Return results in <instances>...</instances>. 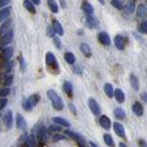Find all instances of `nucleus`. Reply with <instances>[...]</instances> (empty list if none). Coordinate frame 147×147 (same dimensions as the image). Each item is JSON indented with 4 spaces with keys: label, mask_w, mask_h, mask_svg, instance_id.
Masks as SVG:
<instances>
[{
    "label": "nucleus",
    "mask_w": 147,
    "mask_h": 147,
    "mask_svg": "<svg viewBox=\"0 0 147 147\" xmlns=\"http://www.w3.org/2000/svg\"><path fill=\"white\" fill-rule=\"evenodd\" d=\"M52 121L55 122V125H59V126H61V127H69V126H70L69 121H67L66 119L60 118V117H55V118L52 119Z\"/></svg>",
    "instance_id": "obj_17"
},
{
    "label": "nucleus",
    "mask_w": 147,
    "mask_h": 147,
    "mask_svg": "<svg viewBox=\"0 0 147 147\" xmlns=\"http://www.w3.org/2000/svg\"><path fill=\"white\" fill-rule=\"evenodd\" d=\"M55 28H53V26H49L48 28H47V34H48V36H55Z\"/></svg>",
    "instance_id": "obj_42"
},
{
    "label": "nucleus",
    "mask_w": 147,
    "mask_h": 147,
    "mask_svg": "<svg viewBox=\"0 0 147 147\" xmlns=\"http://www.w3.org/2000/svg\"><path fill=\"white\" fill-rule=\"evenodd\" d=\"M10 2V0H0V7H3V6H7L8 3Z\"/></svg>",
    "instance_id": "obj_48"
},
{
    "label": "nucleus",
    "mask_w": 147,
    "mask_h": 147,
    "mask_svg": "<svg viewBox=\"0 0 147 147\" xmlns=\"http://www.w3.org/2000/svg\"><path fill=\"white\" fill-rule=\"evenodd\" d=\"M119 147H127V146H126L123 143H120V144H119Z\"/></svg>",
    "instance_id": "obj_54"
},
{
    "label": "nucleus",
    "mask_w": 147,
    "mask_h": 147,
    "mask_svg": "<svg viewBox=\"0 0 147 147\" xmlns=\"http://www.w3.org/2000/svg\"><path fill=\"white\" fill-rule=\"evenodd\" d=\"M65 134H66V136H68V137L73 138L74 140H76V142L79 144L80 147H85V139H84L80 135H78V134H76V132H74V131H70V130H66Z\"/></svg>",
    "instance_id": "obj_4"
},
{
    "label": "nucleus",
    "mask_w": 147,
    "mask_h": 147,
    "mask_svg": "<svg viewBox=\"0 0 147 147\" xmlns=\"http://www.w3.org/2000/svg\"><path fill=\"white\" fill-rule=\"evenodd\" d=\"M63 90H65L66 94H67L69 97H73V85H71V83L65 82V84H63Z\"/></svg>",
    "instance_id": "obj_27"
},
{
    "label": "nucleus",
    "mask_w": 147,
    "mask_h": 147,
    "mask_svg": "<svg viewBox=\"0 0 147 147\" xmlns=\"http://www.w3.org/2000/svg\"><path fill=\"white\" fill-rule=\"evenodd\" d=\"M65 60H66L68 63L74 65L75 61H76V58H75L74 53H71V52H66V53H65Z\"/></svg>",
    "instance_id": "obj_31"
},
{
    "label": "nucleus",
    "mask_w": 147,
    "mask_h": 147,
    "mask_svg": "<svg viewBox=\"0 0 147 147\" xmlns=\"http://www.w3.org/2000/svg\"><path fill=\"white\" fill-rule=\"evenodd\" d=\"M23 109H24V110H26V111H31L33 108L31 107V104L28 103V101H27V100H25V101L23 102Z\"/></svg>",
    "instance_id": "obj_40"
},
{
    "label": "nucleus",
    "mask_w": 147,
    "mask_h": 147,
    "mask_svg": "<svg viewBox=\"0 0 147 147\" xmlns=\"http://www.w3.org/2000/svg\"><path fill=\"white\" fill-rule=\"evenodd\" d=\"M104 92L108 95V97H113L114 96V90L111 84H105L104 85Z\"/></svg>",
    "instance_id": "obj_30"
},
{
    "label": "nucleus",
    "mask_w": 147,
    "mask_h": 147,
    "mask_svg": "<svg viewBox=\"0 0 147 147\" xmlns=\"http://www.w3.org/2000/svg\"><path fill=\"white\" fill-rule=\"evenodd\" d=\"M130 84H131V87L134 88V91H138L139 90V80L138 78L135 76V75H130Z\"/></svg>",
    "instance_id": "obj_20"
},
{
    "label": "nucleus",
    "mask_w": 147,
    "mask_h": 147,
    "mask_svg": "<svg viewBox=\"0 0 147 147\" xmlns=\"http://www.w3.org/2000/svg\"><path fill=\"white\" fill-rule=\"evenodd\" d=\"M147 14V10H146V7L144 5H140L137 9V16L138 17H145Z\"/></svg>",
    "instance_id": "obj_33"
},
{
    "label": "nucleus",
    "mask_w": 147,
    "mask_h": 147,
    "mask_svg": "<svg viewBox=\"0 0 147 147\" xmlns=\"http://www.w3.org/2000/svg\"><path fill=\"white\" fill-rule=\"evenodd\" d=\"M16 125H17V128L18 129L25 131V129H26L27 126H26V121H25V119H24V117L22 114H17V117H16Z\"/></svg>",
    "instance_id": "obj_11"
},
{
    "label": "nucleus",
    "mask_w": 147,
    "mask_h": 147,
    "mask_svg": "<svg viewBox=\"0 0 147 147\" xmlns=\"http://www.w3.org/2000/svg\"><path fill=\"white\" fill-rule=\"evenodd\" d=\"M3 123L7 129L13 128V112L11 111H7L3 114Z\"/></svg>",
    "instance_id": "obj_7"
},
{
    "label": "nucleus",
    "mask_w": 147,
    "mask_h": 147,
    "mask_svg": "<svg viewBox=\"0 0 147 147\" xmlns=\"http://www.w3.org/2000/svg\"><path fill=\"white\" fill-rule=\"evenodd\" d=\"M48 6H49V8H50V10L52 11V13H58V10H59V6H58V3L55 2V0H48Z\"/></svg>",
    "instance_id": "obj_28"
},
{
    "label": "nucleus",
    "mask_w": 147,
    "mask_h": 147,
    "mask_svg": "<svg viewBox=\"0 0 147 147\" xmlns=\"http://www.w3.org/2000/svg\"><path fill=\"white\" fill-rule=\"evenodd\" d=\"M114 117H115L117 119H119V120H123V119L126 118V113H125L123 109H121V108L114 109Z\"/></svg>",
    "instance_id": "obj_26"
},
{
    "label": "nucleus",
    "mask_w": 147,
    "mask_h": 147,
    "mask_svg": "<svg viewBox=\"0 0 147 147\" xmlns=\"http://www.w3.org/2000/svg\"><path fill=\"white\" fill-rule=\"evenodd\" d=\"M61 6H62L63 8L66 7V3H65V1H63V0H61Z\"/></svg>",
    "instance_id": "obj_53"
},
{
    "label": "nucleus",
    "mask_w": 147,
    "mask_h": 147,
    "mask_svg": "<svg viewBox=\"0 0 147 147\" xmlns=\"http://www.w3.org/2000/svg\"><path fill=\"white\" fill-rule=\"evenodd\" d=\"M47 94H48V97L50 98V101H51V103H52V107L55 108V110L60 111L63 109V102H62L61 97H60L53 90L48 91Z\"/></svg>",
    "instance_id": "obj_1"
},
{
    "label": "nucleus",
    "mask_w": 147,
    "mask_h": 147,
    "mask_svg": "<svg viewBox=\"0 0 147 147\" xmlns=\"http://www.w3.org/2000/svg\"><path fill=\"white\" fill-rule=\"evenodd\" d=\"M138 31H139V33H142V34H146L147 33V20H144V22H142V23L139 24V26H138Z\"/></svg>",
    "instance_id": "obj_34"
},
{
    "label": "nucleus",
    "mask_w": 147,
    "mask_h": 147,
    "mask_svg": "<svg viewBox=\"0 0 147 147\" xmlns=\"http://www.w3.org/2000/svg\"><path fill=\"white\" fill-rule=\"evenodd\" d=\"M100 125L105 129V130H109L111 128V120L107 115H102L100 118Z\"/></svg>",
    "instance_id": "obj_13"
},
{
    "label": "nucleus",
    "mask_w": 147,
    "mask_h": 147,
    "mask_svg": "<svg viewBox=\"0 0 147 147\" xmlns=\"http://www.w3.org/2000/svg\"><path fill=\"white\" fill-rule=\"evenodd\" d=\"M24 7L30 11V13H32V14H35L36 13V9H35V7H34V3L31 1V0H24Z\"/></svg>",
    "instance_id": "obj_22"
},
{
    "label": "nucleus",
    "mask_w": 147,
    "mask_h": 147,
    "mask_svg": "<svg viewBox=\"0 0 147 147\" xmlns=\"http://www.w3.org/2000/svg\"><path fill=\"white\" fill-rule=\"evenodd\" d=\"M80 51L86 55V57H91V55H92L91 48H90V45L86 44V43H82V44H80Z\"/></svg>",
    "instance_id": "obj_24"
},
{
    "label": "nucleus",
    "mask_w": 147,
    "mask_h": 147,
    "mask_svg": "<svg viewBox=\"0 0 147 147\" xmlns=\"http://www.w3.org/2000/svg\"><path fill=\"white\" fill-rule=\"evenodd\" d=\"M86 23H87V26L91 27V28H95L97 26V20L93 17L92 15H87L86 17Z\"/></svg>",
    "instance_id": "obj_25"
},
{
    "label": "nucleus",
    "mask_w": 147,
    "mask_h": 147,
    "mask_svg": "<svg viewBox=\"0 0 147 147\" xmlns=\"http://www.w3.org/2000/svg\"><path fill=\"white\" fill-rule=\"evenodd\" d=\"M142 98H143V101H144L145 103H147V93H143V94H142Z\"/></svg>",
    "instance_id": "obj_50"
},
{
    "label": "nucleus",
    "mask_w": 147,
    "mask_h": 147,
    "mask_svg": "<svg viewBox=\"0 0 147 147\" xmlns=\"http://www.w3.org/2000/svg\"><path fill=\"white\" fill-rule=\"evenodd\" d=\"M82 9L84 10V13H85L86 15H92L93 13H94V9H93L92 5L88 3L87 1H84V2H83V5H82Z\"/></svg>",
    "instance_id": "obj_19"
},
{
    "label": "nucleus",
    "mask_w": 147,
    "mask_h": 147,
    "mask_svg": "<svg viewBox=\"0 0 147 147\" xmlns=\"http://www.w3.org/2000/svg\"><path fill=\"white\" fill-rule=\"evenodd\" d=\"M11 19H7L6 22H3V24L1 25V27H0V35H2V34H6L9 30H10V26H11Z\"/></svg>",
    "instance_id": "obj_16"
},
{
    "label": "nucleus",
    "mask_w": 147,
    "mask_h": 147,
    "mask_svg": "<svg viewBox=\"0 0 147 147\" xmlns=\"http://www.w3.org/2000/svg\"><path fill=\"white\" fill-rule=\"evenodd\" d=\"M69 109L71 110V112H73L74 114H76V112H77V111H76V108L74 107V104H69Z\"/></svg>",
    "instance_id": "obj_49"
},
{
    "label": "nucleus",
    "mask_w": 147,
    "mask_h": 147,
    "mask_svg": "<svg viewBox=\"0 0 147 147\" xmlns=\"http://www.w3.org/2000/svg\"><path fill=\"white\" fill-rule=\"evenodd\" d=\"M88 107L92 111V113L94 115H100L101 114V108L98 105V103L96 102V100L94 98H90L88 100Z\"/></svg>",
    "instance_id": "obj_5"
},
{
    "label": "nucleus",
    "mask_w": 147,
    "mask_h": 147,
    "mask_svg": "<svg viewBox=\"0 0 147 147\" xmlns=\"http://www.w3.org/2000/svg\"><path fill=\"white\" fill-rule=\"evenodd\" d=\"M111 3H112V6L113 7H115L117 9H122L123 8V5H122V2H121V0H112L111 1Z\"/></svg>",
    "instance_id": "obj_37"
},
{
    "label": "nucleus",
    "mask_w": 147,
    "mask_h": 147,
    "mask_svg": "<svg viewBox=\"0 0 147 147\" xmlns=\"http://www.w3.org/2000/svg\"><path fill=\"white\" fill-rule=\"evenodd\" d=\"M113 129H114V132H115L119 137H122V138L126 137V131H125V128H123V126H122L121 123L114 122V123H113Z\"/></svg>",
    "instance_id": "obj_8"
},
{
    "label": "nucleus",
    "mask_w": 147,
    "mask_h": 147,
    "mask_svg": "<svg viewBox=\"0 0 147 147\" xmlns=\"http://www.w3.org/2000/svg\"><path fill=\"white\" fill-rule=\"evenodd\" d=\"M53 28H55V33H58L59 35H63V28H62V25H61L58 20H53Z\"/></svg>",
    "instance_id": "obj_29"
},
{
    "label": "nucleus",
    "mask_w": 147,
    "mask_h": 147,
    "mask_svg": "<svg viewBox=\"0 0 147 147\" xmlns=\"http://www.w3.org/2000/svg\"><path fill=\"white\" fill-rule=\"evenodd\" d=\"M132 111H134V113H135L136 115H138V117L143 115V113H144V108H143L142 103H140V102H135L134 105H132Z\"/></svg>",
    "instance_id": "obj_12"
},
{
    "label": "nucleus",
    "mask_w": 147,
    "mask_h": 147,
    "mask_svg": "<svg viewBox=\"0 0 147 147\" xmlns=\"http://www.w3.org/2000/svg\"><path fill=\"white\" fill-rule=\"evenodd\" d=\"M138 145H139V147H147V143L144 139H139L138 140Z\"/></svg>",
    "instance_id": "obj_47"
},
{
    "label": "nucleus",
    "mask_w": 147,
    "mask_h": 147,
    "mask_svg": "<svg viewBox=\"0 0 147 147\" xmlns=\"http://www.w3.org/2000/svg\"><path fill=\"white\" fill-rule=\"evenodd\" d=\"M103 139H104L105 144H107L109 147H114V142H113V138L111 137V135L105 134V135L103 136Z\"/></svg>",
    "instance_id": "obj_32"
},
{
    "label": "nucleus",
    "mask_w": 147,
    "mask_h": 147,
    "mask_svg": "<svg viewBox=\"0 0 147 147\" xmlns=\"http://www.w3.org/2000/svg\"><path fill=\"white\" fill-rule=\"evenodd\" d=\"M98 41H100L103 45H110L111 44L110 36H109V34L105 33V32H101V33L98 34Z\"/></svg>",
    "instance_id": "obj_10"
},
{
    "label": "nucleus",
    "mask_w": 147,
    "mask_h": 147,
    "mask_svg": "<svg viewBox=\"0 0 147 147\" xmlns=\"http://www.w3.org/2000/svg\"><path fill=\"white\" fill-rule=\"evenodd\" d=\"M25 142H26V146H28V147H36V138H35V135H34V134H31V135H28Z\"/></svg>",
    "instance_id": "obj_18"
},
{
    "label": "nucleus",
    "mask_w": 147,
    "mask_h": 147,
    "mask_svg": "<svg viewBox=\"0 0 147 147\" xmlns=\"http://www.w3.org/2000/svg\"><path fill=\"white\" fill-rule=\"evenodd\" d=\"M91 146H92V147H98V146H96V145H95L93 142H91Z\"/></svg>",
    "instance_id": "obj_55"
},
{
    "label": "nucleus",
    "mask_w": 147,
    "mask_h": 147,
    "mask_svg": "<svg viewBox=\"0 0 147 147\" xmlns=\"http://www.w3.org/2000/svg\"><path fill=\"white\" fill-rule=\"evenodd\" d=\"M53 42H55V47H57L58 49H61V41H60L59 37H53Z\"/></svg>",
    "instance_id": "obj_45"
},
{
    "label": "nucleus",
    "mask_w": 147,
    "mask_h": 147,
    "mask_svg": "<svg viewBox=\"0 0 147 147\" xmlns=\"http://www.w3.org/2000/svg\"><path fill=\"white\" fill-rule=\"evenodd\" d=\"M19 61H20V68H22V70L24 71V70H25V68H26V65H25L24 58H23V57H20V58H19Z\"/></svg>",
    "instance_id": "obj_46"
},
{
    "label": "nucleus",
    "mask_w": 147,
    "mask_h": 147,
    "mask_svg": "<svg viewBox=\"0 0 147 147\" xmlns=\"http://www.w3.org/2000/svg\"><path fill=\"white\" fill-rule=\"evenodd\" d=\"M27 101H28V103L31 104V107L34 108L37 103L40 102V95H38V94H33V95H31V96L27 98Z\"/></svg>",
    "instance_id": "obj_23"
},
{
    "label": "nucleus",
    "mask_w": 147,
    "mask_h": 147,
    "mask_svg": "<svg viewBox=\"0 0 147 147\" xmlns=\"http://www.w3.org/2000/svg\"><path fill=\"white\" fill-rule=\"evenodd\" d=\"M98 1H100V2L102 3V5H104V0H98Z\"/></svg>",
    "instance_id": "obj_56"
},
{
    "label": "nucleus",
    "mask_w": 147,
    "mask_h": 147,
    "mask_svg": "<svg viewBox=\"0 0 147 147\" xmlns=\"http://www.w3.org/2000/svg\"><path fill=\"white\" fill-rule=\"evenodd\" d=\"M35 132H36L37 136V140L41 142V143H45L48 140V129H45V127L42 125V123H38L36 127H35Z\"/></svg>",
    "instance_id": "obj_2"
},
{
    "label": "nucleus",
    "mask_w": 147,
    "mask_h": 147,
    "mask_svg": "<svg viewBox=\"0 0 147 147\" xmlns=\"http://www.w3.org/2000/svg\"><path fill=\"white\" fill-rule=\"evenodd\" d=\"M9 93H10V90H9L8 87L1 88V90H0V97H2V98H3V97H5V96H7Z\"/></svg>",
    "instance_id": "obj_39"
},
{
    "label": "nucleus",
    "mask_w": 147,
    "mask_h": 147,
    "mask_svg": "<svg viewBox=\"0 0 147 147\" xmlns=\"http://www.w3.org/2000/svg\"><path fill=\"white\" fill-rule=\"evenodd\" d=\"M13 53H14V49H13L11 47L3 48V50H2V58H3L6 61H8V60L13 57Z\"/></svg>",
    "instance_id": "obj_14"
},
{
    "label": "nucleus",
    "mask_w": 147,
    "mask_h": 147,
    "mask_svg": "<svg viewBox=\"0 0 147 147\" xmlns=\"http://www.w3.org/2000/svg\"><path fill=\"white\" fill-rule=\"evenodd\" d=\"M114 44L119 50H123L125 49V38L121 35H115L114 37Z\"/></svg>",
    "instance_id": "obj_15"
},
{
    "label": "nucleus",
    "mask_w": 147,
    "mask_h": 147,
    "mask_svg": "<svg viewBox=\"0 0 147 147\" xmlns=\"http://www.w3.org/2000/svg\"><path fill=\"white\" fill-rule=\"evenodd\" d=\"M13 38H14V31L13 30H9L6 34H3L2 37H1V41H0V45H7V44H9L11 41H13Z\"/></svg>",
    "instance_id": "obj_6"
},
{
    "label": "nucleus",
    "mask_w": 147,
    "mask_h": 147,
    "mask_svg": "<svg viewBox=\"0 0 147 147\" xmlns=\"http://www.w3.org/2000/svg\"><path fill=\"white\" fill-rule=\"evenodd\" d=\"M32 2H33L34 5H40V2H41V0H32Z\"/></svg>",
    "instance_id": "obj_52"
},
{
    "label": "nucleus",
    "mask_w": 147,
    "mask_h": 147,
    "mask_svg": "<svg viewBox=\"0 0 147 147\" xmlns=\"http://www.w3.org/2000/svg\"><path fill=\"white\" fill-rule=\"evenodd\" d=\"M74 71H75V73H78V74L82 73V71H80V69H79L77 66H75V67H74Z\"/></svg>",
    "instance_id": "obj_51"
},
{
    "label": "nucleus",
    "mask_w": 147,
    "mask_h": 147,
    "mask_svg": "<svg viewBox=\"0 0 147 147\" xmlns=\"http://www.w3.org/2000/svg\"><path fill=\"white\" fill-rule=\"evenodd\" d=\"M134 8H135V3L134 2H129L128 5H127V7H126V11L128 14H130V13L134 11Z\"/></svg>",
    "instance_id": "obj_41"
},
{
    "label": "nucleus",
    "mask_w": 147,
    "mask_h": 147,
    "mask_svg": "<svg viewBox=\"0 0 147 147\" xmlns=\"http://www.w3.org/2000/svg\"><path fill=\"white\" fill-rule=\"evenodd\" d=\"M45 62L48 65V67L55 71H59V66H58V62H57V59H55V55L52 52H48L45 55Z\"/></svg>",
    "instance_id": "obj_3"
},
{
    "label": "nucleus",
    "mask_w": 147,
    "mask_h": 147,
    "mask_svg": "<svg viewBox=\"0 0 147 147\" xmlns=\"http://www.w3.org/2000/svg\"><path fill=\"white\" fill-rule=\"evenodd\" d=\"M114 97H115V100L118 101V103H123L125 100H126V97H125V93L122 92L121 90H119V88L114 91Z\"/></svg>",
    "instance_id": "obj_21"
},
{
    "label": "nucleus",
    "mask_w": 147,
    "mask_h": 147,
    "mask_svg": "<svg viewBox=\"0 0 147 147\" xmlns=\"http://www.w3.org/2000/svg\"><path fill=\"white\" fill-rule=\"evenodd\" d=\"M7 103H8V101H7V98H6V97L1 98V100H0V110H2V109L7 105Z\"/></svg>",
    "instance_id": "obj_44"
},
{
    "label": "nucleus",
    "mask_w": 147,
    "mask_h": 147,
    "mask_svg": "<svg viewBox=\"0 0 147 147\" xmlns=\"http://www.w3.org/2000/svg\"><path fill=\"white\" fill-rule=\"evenodd\" d=\"M10 13H11V7H6V8L1 9L0 10V23L6 22L8 17L10 16Z\"/></svg>",
    "instance_id": "obj_9"
},
{
    "label": "nucleus",
    "mask_w": 147,
    "mask_h": 147,
    "mask_svg": "<svg viewBox=\"0 0 147 147\" xmlns=\"http://www.w3.org/2000/svg\"><path fill=\"white\" fill-rule=\"evenodd\" d=\"M13 79H14L13 75H7V76H5V78H3V85H5V86H10V85L13 84Z\"/></svg>",
    "instance_id": "obj_35"
},
{
    "label": "nucleus",
    "mask_w": 147,
    "mask_h": 147,
    "mask_svg": "<svg viewBox=\"0 0 147 147\" xmlns=\"http://www.w3.org/2000/svg\"><path fill=\"white\" fill-rule=\"evenodd\" d=\"M58 131H61V126L59 125H52L48 128V132H58Z\"/></svg>",
    "instance_id": "obj_36"
},
{
    "label": "nucleus",
    "mask_w": 147,
    "mask_h": 147,
    "mask_svg": "<svg viewBox=\"0 0 147 147\" xmlns=\"http://www.w3.org/2000/svg\"><path fill=\"white\" fill-rule=\"evenodd\" d=\"M13 67H14V62H13L11 60L6 61V63H5V70H6V71H10V70L13 69Z\"/></svg>",
    "instance_id": "obj_38"
},
{
    "label": "nucleus",
    "mask_w": 147,
    "mask_h": 147,
    "mask_svg": "<svg viewBox=\"0 0 147 147\" xmlns=\"http://www.w3.org/2000/svg\"><path fill=\"white\" fill-rule=\"evenodd\" d=\"M66 137L63 136V135H59V134H57V135H55L53 137H52V140L53 142H58V140H62V139H65Z\"/></svg>",
    "instance_id": "obj_43"
}]
</instances>
